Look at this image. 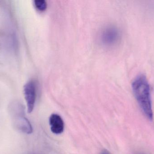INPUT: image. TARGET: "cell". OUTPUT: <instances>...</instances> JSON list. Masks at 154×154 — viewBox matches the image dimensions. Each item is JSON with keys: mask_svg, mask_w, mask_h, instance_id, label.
<instances>
[{"mask_svg": "<svg viewBox=\"0 0 154 154\" xmlns=\"http://www.w3.org/2000/svg\"><path fill=\"white\" fill-rule=\"evenodd\" d=\"M9 108L14 128L23 134H32L33 132L32 126L25 116L23 106L18 101H14L11 104Z\"/></svg>", "mask_w": 154, "mask_h": 154, "instance_id": "2", "label": "cell"}, {"mask_svg": "<svg viewBox=\"0 0 154 154\" xmlns=\"http://www.w3.org/2000/svg\"><path fill=\"white\" fill-rule=\"evenodd\" d=\"M100 38L103 45L113 47L116 45L120 40V31L116 26H108L102 30Z\"/></svg>", "mask_w": 154, "mask_h": 154, "instance_id": "4", "label": "cell"}, {"mask_svg": "<svg viewBox=\"0 0 154 154\" xmlns=\"http://www.w3.org/2000/svg\"><path fill=\"white\" fill-rule=\"evenodd\" d=\"M37 83L36 80H31L25 83L23 86V95L26 102L27 111L30 114L35 107L37 96Z\"/></svg>", "mask_w": 154, "mask_h": 154, "instance_id": "3", "label": "cell"}, {"mask_svg": "<svg viewBox=\"0 0 154 154\" xmlns=\"http://www.w3.org/2000/svg\"><path fill=\"white\" fill-rule=\"evenodd\" d=\"M132 87L135 97L144 114L148 119L152 120L151 90L147 78L143 74L138 75L133 80Z\"/></svg>", "mask_w": 154, "mask_h": 154, "instance_id": "1", "label": "cell"}, {"mask_svg": "<svg viewBox=\"0 0 154 154\" xmlns=\"http://www.w3.org/2000/svg\"><path fill=\"white\" fill-rule=\"evenodd\" d=\"M51 130L53 134H60L65 128V124L62 118L57 114H52L49 118Z\"/></svg>", "mask_w": 154, "mask_h": 154, "instance_id": "5", "label": "cell"}, {"mask_svg": "<svg viewBox=\"0 0 154 154\" xmlns=\"http://www.w3.org/2000/svg\"><path fill=\"white\" fill-rule=\"evenodd\" d=\"M34 4L37 10L41 11H45L48 6L47 2L44 0H35Z\"/></svg>", "mask_w": 154, "mask_h": 154, "instance_id": "6", "label": "cell"}, {"mask_svg": "<svg viewBox=\"0 0 154 154\" xmlns=\"http://www.w3.org/2000/svg\"></svg>", "mask_w": 154, "mask_h": 154, "instance_id": "8", "label": "cell"}, {"mask_svg": "<svg viewBox=\"0 0 154 154\" xmlns=\"http://www.w3.org/2000/svg\"><path fill=\"white\" fill-rule=\"evenodd\" d=\"M100 154H110L109 152H107V151H103L101 153H100Z\"/></svg>", "mask_w": 154, "mask_h": 154, "instance_id": "7", "label": "cell"}]
</instances>
